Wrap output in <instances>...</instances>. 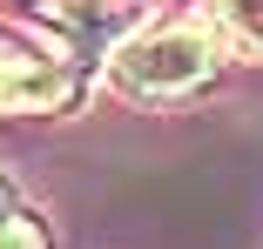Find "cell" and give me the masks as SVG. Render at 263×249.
<instances>
[{
	"label": "cell",
	"instance_id": "cell-5",
	"mask_svg": "<svg viewBox=\"0 0 263 249\" xmlns=\"http://www.w3.org/2000/svg\"><path fill=\"white\" fill-rule=\"evenodd\" d=\"M209 20L230 34V47L263 54V0H209Z\"/></svg>",
	"mask_w": 263,
	"mask_h": 249
},
{
	"label": "cell",
	"instance_id": "cell-2",
	"mask_svg": "<svg viewBox=\"0 0 263 249\" xmlns=\"http://www.w3.org/2000/svg\"><path fill=\"white\" fill-rule=\"evenodd\" d=\"M61 101H68V68L0 27V108L7 115H41V108H61Z\"/></svg>",
	"mask_w": 263,
	"mask_h": 249
},
{
	"label": "cell",
	"instance_id": "cell-3",
	"mask_svg": "<svg viewBox=\"0 0 263 249\" xmlns=\"http://www.w3.org/2000/svg\"><path fill=\"white\" fill-rule=\"evenodd\" d=\"M27 7L47 27H61L74 47H108L128 27V7H115V0H27Z\"/></svg>",
	"mask_w": 263,
	"mask_h": 249
},
{
	"label": "cell",
	"instance_id": "cell-4",
	"mask_svg": "<svg viewBox=\"0 0 263 249\" xmlns=\"http://www.w3.org/2000/svg\"><path fill=\"white\" fill-rule=\"evenodd\" d=\"M0 249H47V229H41V216L21 202V189L0 175Z\"/></svg>",
	"mask_w": 263,
	"mask_h": 249
},
{
	"label": "cell",
	"instance_id": "cell-1",
	"mask_svg": "<svg viewBox=\"0 0 263 249\" xmlns=\"http://www.w3.org/2000/svg\"><path fill=\"white\" fill-rule=\"evenodd\" d=\"M216 74V40L209 27L169 20V27H148L135 40L115 47V88L135 94V101H169V94H189Z\"/></svg>",
	"mask_w": 263,
	"mask_h": 249
}]
</instances>
